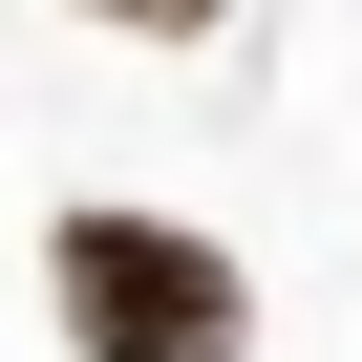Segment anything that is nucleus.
<instances>
[{
  "label": "nucleus",
  "instance_id": "nucleus-1",
  "mask_svg": "<svg viewBox=\"0 0 362 362\" xmlns=\"http://www.w3.org/2000/svg\"><path fill=\"white\" fill-rule=\"evenodd\" d=\"M43 298H64V341H86V362H235V341H256V277H235L214 235L128 214V192L43 214Z\"/></svg>",
  "mask_w": 362,
  "mask_h": 362
},
{
  "label": "nucleus",
  "instance_id": "nucleus-2",
  "mask_svg": "<svg viewBox=\"0 0 362 362\" xmlns=\"http://www.w3.org/2000/svg\"><path fill=\"white\" fill-rule=\"evenodd\" d=\"M64 22H107V43H214L235 0H64Z\"/></svg>",
  "mask_w": 362,
  "mask_h": 362
}]
</instances>
